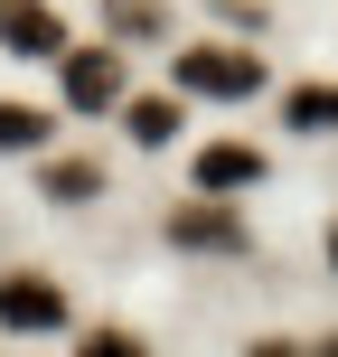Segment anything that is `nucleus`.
<instances>
[{
	"label": "nucleus",
	"instance_id": "f257e3e1",
	"mask_svg": "<svg viewBox=\"0 0 338 357\" xmlns=\"http://www.w3.org/2000/svg\"><path fill=\"white\" fill-rule=\"evenodd\" d=\"M263 85H272V66H263L254 38H197V47H169V94H188V104H254Z\"/></svg>",
	"mask_w": 338,
	"mask_h": 357
},
{
	"label": "nucleus",
	"instance_id": "f03ea898",
	"mask_svg": "<svg viewBox=\"0 0 338 357\" xmlns=\"http://www.w3.org/2000/svg\"><path fill=\"white\" fill-rule=\"evenodd\" d=\"M160 235L178 254H216V264H245V254H254V226L235 216V197H207V188L178 197V207L160 216Z\"/></svg>",
	"mask_w": 338,
	"mask_h": 357
},
{
	"label": "nucleus",
	"instance_id": "7ed1b4c3",
	"mask_svg": "<svg viewBox=\"0 0 338 357\" xmlns=\"http://www.w3.org/2000/svg\"><path fill=\"white\" fill-rule=\"evenodd\" d=\"M123 94H132V56L113 47V38L104 47H75V38L56 47V104L66 113H113Z\"/></svg>",
	"mask_w": 338,
	"mask_h": 357
},
{
	"label": "nucleus",
	"instance_id": "20e7f679",
	"mask_svg": "<svg viewBox=\"0 0 338 357\" xmlns=\"http://www.w3.org/2000/svg\"><path fill=\"white\" fill-rule=\"evenodd\" d=\"M75 310H66V282L56 273H38V264H10L0 273V329L10 339H47V329H66Z\"/></svg>",
	"mask_w": 338,
	"mask_h": 357
},
{
	"label": "nucleus",
	"instance_id": "39448f33",
	"mask_svg": "<svg viewBox=\"0 0 338 357\" xmlns=\"http://www.w3.org/2000/svg\"><path fill=\"white\" fill-rule=\"evenodd\" d=\"M56 47H66V10L56 0H0V56L56 66Z\"/></svg>",
	"mask_w": 338,
	"mask_h": 357
},
{
	"label": "nucleus",
	"instance_id": "423d86ee",
	"mask_svg": "<svg viewBox=\"0 0 338 357\" xmlns=\"http://www.w3.org/2000/svg\"><path fill=\"white\" fill-rule=\"evenodd\" d=\"M263 178H272V160L254 142H197V160H188V188H207V197H245Z\"/></svg>",
	"mask_w": 338,
	"mask_h": 357
},
{
	"label": "nucleus",
	"instance_id": "0eeeda50",
	"mask_svg": "<svg viewBox=\"0 0 338 357\" xmlns=\"http://www.w3.org/2000/svg\"><path fill=\"white\" fill-rule=\"evenodd\" d=\"M123 132H132V151H169L178 142V123H188V94H123Z\"/></svg>",
	"mask_w": 338,
	"mask_h": 357
},
{
	"label": "nucleus",
	"instance_id": "6e6552de",
	"mask_svg": "<svg viewBox=\"0 0 338 357\" xmlns=\"http://www.w3.org/2000/svg\"><path fill=\"white\" fill-rule=\"evenodd\" d=\"M282 132L329 142V132H338V75H301V85H282Z\"/></svg>",
	"mask_w": 338,
	"mask_h": 357
},
{
	"label": "nucleus",
	"instance_id": "1a4fd4ad",
	"mask_svg": "<svg viewBox=\"0 0 338 357\" xmlns=\"http://www.w3.org/2000/svg\"><path fill=\"white\" fill-rule=\"evenodd\" d=\"M38 197L47 207H94V197H113V169L104 160H47L38 169Z\"/></svg>",
	"mask_w": 338,
	"mask_h": 357
},
{
	"label": "nucleus",
	"instance_id": "9d476101",
	"mask_svg": "<svg viewBox=\"0 0 338 357\" xmlns=\"http://www.w3.org/2000/svg\"><path fill=\"white\" fill-rule=\"evenodd\" d=\"M104 38L113 47H160L169 38V0H104Z\"/></svg>",
	"mask_w": 338,
	"mask_h": 357
},
{
	"label": "nucleus",
	"instance_id": "9b49d317",
	"mask_svg": "<svg viewBox=\"0 0 338 357\" xmlns=\"http://www.w3.org/2000/svg\"><path fill=\"white\" fill-rule=\"evenodd\" d=\"M47 142H56V113L29 104V94H0V151H29V160H38Z\"/></svg>",
	"mask_w": 338,
	"mask_h": 357
},
{
	"label": "nucleus",
	"instance_id": "f8f14e48",
	"mask_svg": "<svg viewBox=\"0 0 338 357\" xmlns=\"http://www.w3.org/2000/svg\"><path fill=\"white\" fill-rule=\"evenodd\" d=\"M75 357H151V348L132 339V329H85V339H75Z\"/></svg>",
	"mask_w": 338,
	"mask_h": 357
},
{
	"label": "nucleus",
	"instance_id": "ddd939ff",
	"mask_svg": "<svg viewBox=\"0 0 338 357\" xmlns=\"http://www.w3.org/2000/svg\"><path fill=\"white\" fill-rule=\"evenodd\" d=\"M216 19H226V29H245V38H263V0H216Z\"/></svg>",
	"mask_w": 338,
	"mask_h": 357
},
{
	"label": "nucleus",
	"instance_id": "4468645a",
	"mask_svg": "<svg viewBox=\"0 0 338 357\" xmlns=\"http://www.w3.org/2000/svg\"><path fill=\"white\" fill-rule=\"evenodd\" d=\"M245 357H301V339H254Z\"/></svg>",
	"mask_w": 338,
	"mask_h": 357
},
{
	"label": "nucleus",
	"instance_id": "2eb2a0df",
	"mask_svg": "<svg viewBox=\"0 0 338 357\" xmlns=\"http://www.w3.org/2000/svg\"><path fill=\"white\" fill-rule=\"evenodd\" d=\"M329 282H338V216H329Z\"/></svg>",
	"mask_w": 338,
	"mask_h": 357
},
{
	"label": "nucleus",
	"instance_id": "dca6fc26",
	"mask_svg": "<svg viewBox=\"0 0 338 357\" xmlns=\"http://www.w3.org/2000/svg\"><path fill=\"white\" fill-rule=\"evenodd\" d=\"M310 357H338V329H329V339H310Z\"/></svg>",
	"mask_w": 338,
	"mask_h": 357
}]
</instances>
